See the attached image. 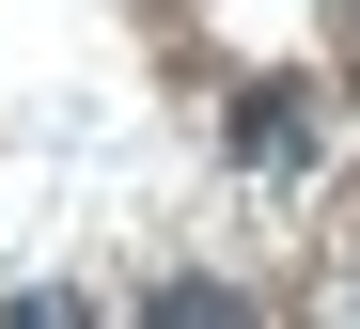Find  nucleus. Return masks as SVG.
Here are the masks:
<instances>
[{"label": "nucleus", "instance_id": "f257e3e1", "mask_svg": "<svg viewBox=\"0 0 360 329\" xmlns=\"http://www.w3.org/2000/svg\"><path fill=\"white\" fill-rule=\"evenodd\" d=\"M235 157H251V173H297V157H314V94H297V79L235 94Z\"/></svg>", "mask_w": 360, "mask_h": 329}]
</instances>
